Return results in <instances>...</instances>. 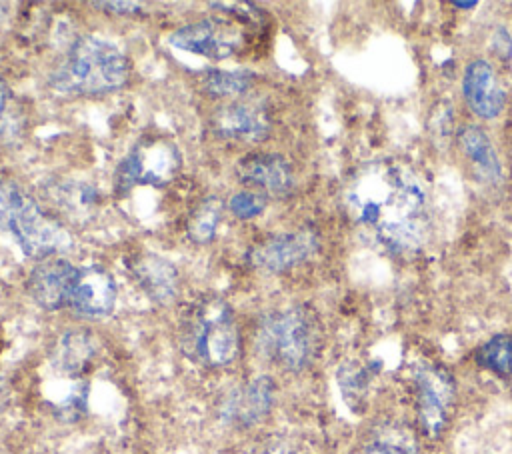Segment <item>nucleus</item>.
Masks as SVG:
<instances>
[{
  "mask_svg": "<svg viewBox=\"0 0 512 454\" xmlns=\"http://www.w3.org/2000/svg\"><path fill=\"white\" fill-rule=\"evenodd\" d=\"M344 204L360 232L386 254H414L428 236L426 186L396 158L372 160L356 170L344 190Z\"/></svg>",
  "mask_w": 512,
  "mask_h": 454,
  "instance_id": "f257e3e1",
  "label": "nucleus"
},
{
  "mask_svg": "<svg viewBox=\"0 0 512 454\" xmlns=\"http://www.w3.org/2000/svg\"><path fill=\"white\" fill-rule=\"evenodd\" d=\"M130 80V62L120 48L98 36H78L66 48L48 82L72 96H100L120 90Z\"/></svg>",
  "mask_w": 512,
  "mask_h": 454,
  "instance_id": "f03ea898",
  "label": "nucleus"
},
{
  "mask_svg": "<svg viewBox=\"0 0 512 454\" xmlns=\"http://www.w3.org/2000/svg\"><path fill=\"white\" fill-rule=\"evenodd\" d=\"M178 340L184 356L208 368L228 366L240 354L234 310L220 296H200L182 312Z\"/></svg>",
  "mask_w": 512,
  "mask_h": 454,
  "instance_id": "7ed1b4c3",
  "label": "nucleus"
},
{
  "mask_svg": "<svg viewBox=\"0 0 512 454\" xmlns=\"http://www.w3.org/2000/svg\"><path fill=\"white\" fill-rule=\"evenodd\" d=\"M0 230L26 258L40 262L70 252L74 246L64 224L14 182L0 184Z\"/></svg>",
  "mask_w": 512,
  "mask_h": 454,
  "instance_id": "20e7f679",
  "label": "nucleus"
},
{
  "mask_svg": "<svg viewBox=\"0 0 512 454\" xmlns=\"http://www.w3.org/2000/svg\"><path fill=\"white\" fill-rule=\"evenodd\" d=\"M322 330L310 306L296 304L262 316L256 328L258 352L276 366L302 372L320 352Z\"/></svg>",
  "mask_w": 512,
  "mask_h": 454,
  "instance_id": "39448f33",
  "label": "nucleus"
},
{
  "mask_svg": "<svg viewBox=\"0 0 512 454\" xmlns=\"http://www.w3.org/2000/svg\"><path fill=\"white\" fill-rule=\"evenodd\" d=\"M182 168L178 146L166 136H144L118 162L114 184L118 192H126L138 184L164 186Z\"/></svg>",
  "mask_w": 512,
  "mask_h": 454,
  "instance_id": "423d86ee",
  "label": "nucleus"
},
{
  "mask_svg": "<svg viewBox=\"0 0 512 454\" xmlns=\"http://www.w3.org/2000/svg\"><path fill=\"white\" fill-rule=\"evenodd\" d=\"M250 24L228 16H208L174 30L168 42L174 48L192 52L210 60H224L238 54L248 42Z\"/></svg>",
  "mask_w": 512,
  "mask_h": 454,
  "instance_id": "0eeeda50",
  "label": "nucleus"
},
{
  "mask_svg": "<svg viewBox=\"0 0 512 454\" xmlns=\"http://www.w3.org/2000/svg\"><path fill=\"white\" fill-rule=\"evenodd\" d=\"M412 380L416 388V408L422 432L428 438H438L444 432L454 406V378L446 368L434 362H418L414 366Z\"/></svg>",
  "mask_w": 512,
  "mask_h": 454,
  "instance_id": "6e6552de",
  "label": "nucleus"
},
{
  "mask_svg": "<svg viewBox=\"0 0 512 454\" xmlns=\"http://www.w3.org/2000/svg\"><path fill=\"white\" fill-rule=\"evenodd\" d=\"M318 246V232L304 226L262 238L248 250L246 258L252 268L278 274L312 258L318 252Z\"/></svg>",
  "mask_w": 512,
  "mask_h": 454,
  "instance_id": "1a4fd4ad",
  "label": "nucleus"
},
{
  "mask_svg": "<svg viewBox=\"0 0 512 454\" xmlns=\"http://www.w3.org/2000/svg\"><path fill=\"white\" fill-rule=\"evenodd\" d=\"M212 134L222 140L260 142L272 130V114L264 102H230L210 118Z\"/></svg>",
  "mask_w": 512,
  "mask_h": 454,
  "instance_id": "9d476101",
  "label": "nucleus"
},
{
  "mask_svg": "<svg viewBox=\"0 0 512 454\" xmlns=\"http://www.w3.org/2000/svg\"><path fill=\"white\" fill-rule=\"evenodd\" d=\"M116 280L102 266H78L70 296L68 308L82 318H104L114 310L116 304Z\"/></svg>",
  "mask_w": 512,
  "mask_h": 454,
  "instance_id": "9b49d317",
  "label": "nucleus"
},
{
  "mask_svg": "<svg viewBox=\"0 0 512 454\" xmlns=\"http://www.w3.org/2000/svg\"><path fill=\"white\" fill-rule=\"evenodd\" d=\"M276 384L270 376H256L250 382L230 390L220 404V418L226 424L248 428L268 416L274 406Z\"/></svg>",
  "mask_w": 512,
  "mask_h": 454,
  "instance_id": "f8f14e48",
  "label": "nucleus"
},
{
  "mask_svg": "<svg viewBox=\"0 0 512 454\" xmlns=\"http://www.w3.org/2000/svg\"><path fill=\"white\" fill-rule=\"evenodd\" d=\"M236 176L242 184L254 186L260 194L286 198L294 192L296 180L290 162L278 152H254L236 164Z\"/></svg>",
  "mask_w": 512,
  "mask_h": 454,
  "instance_id": "ddd939ff",
  "label": "nucleus"
},
{
  "mask_svg": "<svg viewBox=\"0 0 512 454\" xmlns=\"http://www.w3.org/2000/svg\"><path fill=\"white\" fill-rule=\"evenodd\" d=\"M78 266L66 258H48L38 262L26 280V292L44 310H60L68 306V296Z\"/></svg>",
  "mask_w": 512,
  "mask_h": 454,
  "instance_id": "4468645a",
  "label": "nucleus"
},
{
  "mask_svg": "<svg viewBox=\"0 0 512 454\" xmlns=\"http://www.w3.org/2000/svg\"><path fill=\"white\" fill-rule=\"evenodd\" d=\"M126 264L136 284L152 302L166 306L176 300L180 290V276L168 258L156 252H138L132 254Z\"/></svg>",
  "mask_w": 512,
  "mask_h": 454,
  "instance_id": "2eb2a0df",
  "label": "nucleus"
},
{
  "mask_svg": "<svg viewBox=\"0 0 512 454\" xmlns=\"http://www.w3.org/2000/svg\"><path fill=\"white\" fill-rule=\"evenodd\" d=\"M462 96L468 108L484 120L500 116L506 104V94L496 78L492 64L482 58L468 62L462 78Z\"/></svg>",
  "mask_w": 512,
  "mask_h": 454,
  "instance_id": "dca6fc26",
  "label": "nucleus"
},
{
  "mask_svg": "<svg viewBox=\"0 0 512 454\" xmlns=\"http://www.w3.org/2000/svg\"><path fill=\"white\" fill-rule=\"evenodd\" d=\"M96 356V340L88 330L74 328L62 332L50 354L52 368L66 378H82Z\"/></svg>",
  "mask_w": 512,
  "mask_h": 454,
  "instance_id": "f3484780",
  "label": "nucleus"
},
{
  "mask_svg": "<svg viewBox=\"0 0 512 454\" xmlns=\"http://www.w3.org/2000/svg\"><path fill=\"white\" fill-rule=\"evenodd\" d=\"M456 138H458L460 150L472 164L476 176L490 184L500 182L502 168L488 134L480 126L470 124V126H464Z\"/></svg>",
  "mask_w": 512,
  "mask_h": 454,
  "instance_id": "a211bd4d",
  "label": "nucleus"
},
{
  "mask_svg": "<svg viewBox=\"0 0 512 454\" xmlns=\"http://www.w3.org/2000/svg\"><path fill=\"white\" fill-rule=\"evenodd\" d=\"M52 204L70 218H88L98 206V190L92 184L76 180H54L46 186Z\"/></svg>",
  "mask_w": 512,
  "mask_h": 454,
  "instance_id": "6ab92c4d",
  "label": "nucleus"
},
{
  "mask_svg": "<svg viewBox=\"0 0 512 454\" xmlns=\"http://www.w3.org/2000/svg\"><path fill=\"white\" fill-rule=\"evenodd\" d=\"M368 450L374 454H418V442L402 422L384 420L370 432Z\"/></svg>",
  "mask_w": 512,
  "mask_h": 454,
  "instance_id": "aec40b11",
  "label": "nucleus"
},
{
  "mask_svg": "<svg viewBox=\"0 0 512 454\" xmlns=\"http://www.w3.org/2000/svg\"><path fill=\"white\" fill-rule=\"evenodd\" d=\"M222 218V200L218 196L202 198L186 220V236L194 244L212 242Z\"/></svg>",
  "mask_w": 512,
  "mask_h": 454,
  "instance_id": "412c9836",
  "label": "nucleus"
},
{
  "mask_svg": "<svg viewBox=\"0 0 512 454\" xmlns=\"http://www.w3.org/2000/svg\"><path fill=\"white\" fill-rule=\"evenodd\" d=\"M256 82L254 72L248 70H222V68H210L202 72L200 86L208 96L214 98H226V96H238L248 92Z\"/></svg>",
  "mask_w": 512,
  "mask_h": 454,
  "instance_id": "4be33fe9",
  "label": "nucleus"
},
{
  "mask_svg": "<svg viewBox=\"0 0 512 454\" xmlns=\"http://www.w3.org/2000/svg\"><path fill=\"white\" fill-rule=\"evenodd\" d=\"M476 362L488 372L508 378L512 374V334H496L486 340L476 352Z\"/></svg>",
  "mask_w": 512,
  "mask_h": 454,
  "instance_id": "5701e85b",
  "label": "nucleus"
},
{
  "mask_svg": "<svg viewBox=\"0 0 512 454\" xmlns=\"http://www.w3.org/2000/svg\"><path fill=\"white\" fill-rule=\"evenodd\" d=\"M378 370H380L378 362H368V364L346 362L338 368V384L342 388L344 398L350 402V406L364 396V392L368 390Z\"/></svg>",
  "mask_w": 512,
  "mask_h": 454,
  "instance_id": "b1692460",
  "label": "nucleus"
},
{
  "mask_svg": "<svg viewBox=\"0 0 512 454\" xmlns=\"http://www.w3.org/2000/svg\"><path fill=\"white\" fill-rule=\"evenodd\" d=\"M230 212L240 218V220H250V218H256L264 212L266 208V196L260 194V192H252V190H242V192H236L230 202Z\"/></svg>",
  "mask_w": 512,
  "mask_h": 454,
  "instance_id": "393cba45",
  "label": "nucleus"
},
{
  "mask_svg": "<svg viewBox=\"0 0 512 454\" xmlns=\"http://www.w3.org/2000/svg\"><path fill=\"white\" fill-rule=\"evenodd\" d=\"M92 6L102 8L106 12H112V14H138L144 8V4H140V2H110V0L92 2Z\"/></svg>",
  "mask_w": 512,
  "mask_h": 454,
  "instance_id": "a878e982",
  "label": "nucleus"
},
{
  "mask_svg": "<svg viewBox=\"0 0 512 454\" xmlns=\"http://www.w3.org/2000/svg\"><path fill=\"white\" fill-rule=\"evenodd\" d=\"M8 96H10V90H8V86L0 80V116H2V112H4V108H6V102H8Z\"/></svg>",
  "mask_w": 512,
  "mask_h": 454,
  "instance_id": "bb28decb",
  "label": "nucleus"
},
{
  "mask_svg": "<svg viewBox=\"0 0 512 454\" xmlns=\"http://www.w3.org/2000/svg\"><path fill=\"white\" fill-rule=\"evenodd\" d=\"M8 12H10V4L6 2H0V24L8 18Z\"/></svg>",
  "mask_w": 512,
  "mask_h": 454,
  "instance_id": "cd10ccee",
  "label": "nucleus"
},
{
  "mask_svg": "<svg viewBox=\"0 0 512 454\" xmlns=\"http://www.w3.org/2000/svg\"><path fill=\"white\" fill-rule=\"evenodd\" d=\"M456 8H476L478 2H452Z\"/></svg>",
  "mask_w": 512,
  "mask_h": 454,
  "instance_id": "c85d7f7f",
  "label": "nucleus"
},
{
  "mask_svg": "<svg viewBox=\"0 0 512 454\" xmlns=\"http://www.w3.org/2000/svg\"><path fill=\"white\" fill-rule=\"evenodd\" d=\"M2 396H4V384H2V380H0V400H2Z\"/></svg>",
  "mask_w": 512,
  "mask_h": 454,
  "instance_id": "c756f323",
  "label": "nucleus"
}]
</instances>
